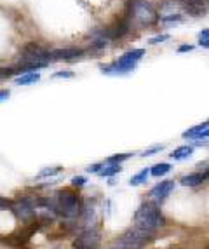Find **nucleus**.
<instances>
[{"label": "nucleus", "mask_w": 209, "mask_h": 249, "mask_svg": "<svg viewBox=\"0 0 209 249\" xmlns=\"http://www.w3.org/2000/svg\"><path fill=\"white\" fill-rule=\"evenodd\" d=\"M143 56H145V49L127 51L125 54H122L117 61L110 63V65H103L101 71L104 75H125L136 68V65L141 61Z\"/></svg>", "instance_id": "5"}, {"label": "nucleus", "mask_w": 209, "mask_h": 249, "mask_svg": "<svg viewBox=\"0 0 209 249\" xmlns=\"http://www.w3.org/2000/svg\"><path fill=\"white\" fill-rule=\"evenodd\" d=\"M150 239H152L150 235H146L145 232L133 227V229H129L127 232L122 233V235H119L112 242V248L110 249H143L150 242Z\"/></svg>", "instance_id": "6"}, {"label": "nucleus", "mask_w": 209, "mask_h": 249, "mask_svg": "<svg viewBox=\"0 0 209 249\" xmlns=\"http://www.w3.org/2000/svg\"><path fill=\"white\" fill-rule=\"evenodd\" d=\"M197 37H199V42H208V40H209V28L201 30V32H199V35H197Z\"/></svg>", "instance_id": "27"}, {"label": "nucleus", "mask_w": 209, "mask_h": 249, "mask_svg": "<svg viewBox=\"0 0 209 249\" xmlns=\"http://www.w3.org/2000/svg\"><path fill=\"white\" fill-rule=\"evenodd\" d=\"M208 179H209V171H195V173L185 175L180 179V183L183 187H199V185H202Z\"/></svg>", "instance_id": "12"}, {"label": "nucleus", "mask_w": 209, "mask_h": 249, "mask_svg": "<svg viewBox=\"0 0 209 249\" xmlns=\"http://www.w3.org/2000/svg\"><path fill=\"white\" fill-rule=\"evenodd\" d=\"M206 129H209V119H208V121H204V122H201V124L193 125V127L187 129V131L183 133V138H185V140H197V138H199V134L204 133Z\"/></svg>", "instance_id": "15"}, {"label": "nucleus", "mask_w": 209, "mask_h": 249, "mask_svg": "<svg viewBox=\"0 0 209 249\" xmlns=\"http://www.w3.org/2000/svg\"><path fill=\"white\" fill-rule=\"evenodd\" d=\"M71 185H73V187H84V185H86V178H84V176H73V178H71Z\"/></svg>", "instance_id": "25"}, {"label": "nucleus", "mask_w": 209, "mask_h": 249, "mask_svg": "<svg viewBox=\"0 0 209 249\" xmlns=\"http://www.w3.org/2000/svg\"><path fill=\"white\" fill-rule=\"evenodd\" d=\"M176 183L174 179H166V181H160L157 183L150 192H148V197H150L152 202L155 204H160L167 199V197L171 196V192L174 190Z\"/></svg>", "instance_id": "9"}, {"label": "nucleus", "mask_w": 209, "mask_h": 249, "mask_svg": "<svg viewBox=\"0 0 209 249\" xmlns=\"http://www.w3.org/2000/svg\"><path fill=\"white\" fill-rule=\"evenodd\" d=\"M131 30V23L129 19L125 18V14H122L121 18H117V19L113 21L112 25L104 26V28L101 30H96V32H92V35H100V37L106 38V40H115V38H122L124 35L129 34Z\"/></svg>", "instance_id": "7"}, {"label": "nucleus", "mask_w": 209, "mask_h": 249, "mask_svg": "<svg viewBox=\"0 0 209 249\" xmlns=\"http://www.w3.org/2000/svg\"><path fill=\"white\" fill-rule=\"evenodd\" d=\"M166 225L162 211H160L159 204L155 202H143L136 213H134V227L146 235H154Z\"/></svg>", "instance_id": "1"}, {"label": "nucleus", "mask_w": 209, "mask_h": 249, "mask_svg": "<svg viewBox=\"0 0 209 249\" xmlns=\"http://www.w3.org/2000/svg\"><path fill=\"white\" fill-rule=\"evenodd\" d=\"M84 49L80 47H65V49L51 51V61H75L82 58Z\"/></svg>", "instance_id": "11"}, {"label": "nucleus", "mask_w": 209, "mask_h": 249, "mask_svg": "<svg viewBox=\"0 0 209 249\" xmlns=\"http://www.w3.org/2000/svg\"><path fill=\"white\" fill-rule=\"evenodd\" d=\"M51 63V51H47L44 46L37 42H30L21 49L19 68H16L17 75L34 73L35 70L47 67Z\"/></svg>", "instance_id": "2"}, {"label": "nucleus", "mask_w": 209, "mask_h": 249, "mask_svg": "<svg viewBox=\"0 0 209 249\" xmlns=\"http://www.w3.org/2000/svg\"><path fill=\"white\" fill-rule=\"evenodd\" d=\"M9 96H11V91H9V89H0V103L7 100Z\"/></svg>", "instance_id": "30"}, {"label": "nucleus", "mask_w": 209, "mask_h": 249, "mask_svg": "<svg viewBox=\"0 0 209 249\" xmlns=\"http://www.w3.org/2000/svg\"><path fill=\"white\" fill-rule=\"evenodd\" d=\"M190 51H193V46H188V44L178 47V53H190Z\"/></svg>", "instance_id": "31"}, {"label": "nucleus", "mask_w": 209, "mask_h": 249, "mask_svg": "<svg viewBox=\"0 0 209 249\" xmlns=\"http://www.w3.org/2000/svg\"><path fill=\"white\" fill-rule=\"evenodd\" d=\"M63 171V167L59 166H54V167H46V169H42L38 173V178H44V176H54V175H59Z\"/></svg>", "instance_id": "20"}, {"label": "nucleus", "mask_w": 209, "mask_h": 249, "mask_svg": "<svg viewBox=\"0 0 209 249\" xmlns=\"http://www.w3.org/2000/svg\"><path fill=\"white\" fill-rule=\"evenodd\" d=\"M193 154V146L192 145H183V146H178V148H174L169 154V157L173 159V160L180 162V160H187V159H190Z\"/></svg>", "instance_id": "13"}, {"label": "nucleus", "mask_w": 209, "mask_h": 249, "mask_svg": "<svg viewBox=\"0 0 209 249\" xmlns=\"http://www.w3.org/2000/svg\"><path fill=\"white\" fill-rule=\"evenodd\" d=\"M14 75H17L16 68H0V80L11 79V77H14Z\"/></svg>", "instance_id": "23"}, {"label": "nucleus", "mask_w": 209, "mask_h": 249, "mask_svg": "<svg viewBox=\"0 0 209 249\" xmlns=\"http://www.w3.org/2000/svg\"><path fill=\"white\" fill-rule=\"evenodd\" d=\"M148 176H150V169H148V167H145V169L139 171L138 175H134L133 178L129 179V185H131V187H139V185H143V183L148 179Z\"/></svg>", "instance_id": "19"}, {"label": "nucleus", "mask_w": 209, "mask_h": 249, "mask_svg": "<svg viewBox=\"0 0 209 249\" xmlns=\"http://www.w3.org/2000/svg\"><path fill=\"white\" fill-rule=\"evenodd\" d=\"M52 206H54V213H58L67 220H73L82 213V204H80L79 196L71 190L58 192L52 199Z\"/></svg>", "instance_id": "4"}, {"label": "nucleus", "mask_w": 209, "mask_h": 249, "mask_svg": "<svg viewBox=\"0 0 209 249\" xmlns=\"http://www.w3.org/2000/svg\"><path fill=\"white\" fill-rule=\"evenodd\" d=\"M13 213L19 218L23 223H32L35 218V211H37V200L30 199V197H21L16 202H13Z\"/></svg>", "instance_id": "8"}, {"label": "nucleus", "mask_w": 209, "mask_h": 249, "mask_svg": "<svg viewBox=\"0 0 209 249\" xmlns=\"http://www.w3.org/2000/svg\"><path fill=\"white\" fill-rule=\"evenodd\" d=\"M166 40H169V35L162 34V35H157V37H152L148 42H150L152 46H157V44H162V42H166Z\"/></svg>", "instance_id": "24"}, {"label": "nucleus", "mask_w": 209, "mask_h": 249, "mask_svg": "<svg viewBox=\"0 0 209 249\" xmlns=\"http://www.w3.org/2000/svg\"><path fill=\"white\" fill-rule=\"evenodd\" d=\"M71 77H73L71 71H56V73L52 75V79H71Z\"/></svg>", "instance_id": "26"}, {"label": "nucleus", "mask_w": 209, "mask_h": 249, "mask_svg": "<svg viewBox=\"0 0 209 249\" xmlns=\"http://www.w3.org/2000/svg\"><path fill=\"white\" fill-rule=\"evenodd\" d=\"M199 46L204 47V49H209V40L208 42H199Z\"/></svg>", "instance_id": "32"}, {"label": "nucleus", "mask_w": 209, "mask_h": 249, "mask_svg": "<svg viewBox=\"0 0 209 249\" xmlns=\"http://www.w3.org/2000/svg\"><path fill=\"white\" fill-rule=\"evenodd\" d=\"M122 167L121 164H115V162H103V167L100 169V173L98 175L100 176H106V178H112V176H115L117 173H121Z\"/></svg>", "instance_id": "16"}, {"label": "nucleus", "mask_w": 209, "mask_h": 249, "mask_svg": "<svg viewBox=\"0 0 209 249\" xmlns=\"http://www.w3.org/2000/svg\"><path fill=\"white\" fill-rule=\"evenodd\" d=\"M133 157V154H119V155H112V157L106 159V162H115V164H121V162L127 160V159Z\"/></svg>", "instance_id": "22"}, {"label": "nucleus", "mask_w": 209, "mask_h": 249, "mask_svg": "<svg viewBox=\"0 0 209 249\" xmlns=\"http://www.w3.org/2000/svg\"><path fill=\"white\" fill-rule=\"evenodd\" d=\"M7 208H13V202L5 197H0V209H7Z\"/></svg>", "instance_id": "28"}, {"label": "nucleus", "mask_w": 209, "mask_h": 249, "mask_svg": "<svg viewBox=\"0 0 209 249\" xmlns=\"http://www.w3.org/2000/svg\"><path fill=\"white\" fill-rule=\"evenodd\" d=\"M164 148H166V145H154V146H150V148H146L145 152L141 154V157H152V155L162 152Z\"/></svg>", "instance_id": "21"}, {"label": "nucleus", "mask_w": 209, "mask_h": 249, "mask_svg": "<svg viewBox=\"0 0 209 249\" xmlns=\"http://www.w3.org/2000/svg\"><path fill=\"white\" fill-rule=\"evenodd\" d=\"M180 2L193 16H201V13H204V4L208 0H180Z\"/></svg>", "instance_id": "14"}, {"label": "nucleus", "mask_w": 209, "mask_h": 249, "mask_svg": "<svg viewBox=\"0 0 209 249\" xmlns=\"http://www.w3.org/2000/svg\"><path fill=\"white\" fill-rule=\"evenodd\" d=\"M100 244V230L86 229L75 241V249H96Z\"/></svg>", "instance_id": "10"}, {"label": "nucleus", "mask_w": 209, "mask_h": 249, "mask_svg": "<svg viewBox=\"0 0 209 249\" xmlns=\"http://www.w3.org/2000/svg\"><path fill=\"white\" fill-rule=\"evenodd\" d=\"M124 14L129 19L131 26H150L157 21L155 7L148 0H127Z\"/></svg>", "instance_id": "3"}, {"label": "nucleus", "mask_w": 209, "mask_h": 249, "mask_svg": "<svg viewBox=\"0 0 209 249\" xmlns=\"http://www.w3.org/2000/svg\"><path fill=\"white\" fill-rule=\"evenodd\" d=\"M173 166L169 162H159V164H155V166L150 167V175L155 176V178H160V176H166L167 173H171Z\"/></svg>", "instance_id": "17"}, {"label": "nucleus", "mask_w": 209, "mask_h": 249, "mask_svg": "<svg viewBox=\"0 0 209 249\" xmlns=\"http://www.w3.org/2000/svg\"><path fill=\"white\" fill-rule=\"evenodd\" d=\"M40 80V73L38 71H34V73H25V75H19L16 79L17 86H30V84H35Z\"/></svg>", "instance_id": "18"}, {"label": "nucleus", "mask_w": 209, "mask_h": 249, "mask_svg": "<svg viewBox=\"0 0 209 249\" xmlns=\"http://www.w3.org/2000/svg\"><path fill=\"white\" fill-rule=\"evenodd\" d=\"M101 167H103V162L101 164H92V166L87 167V173H100Z\"/></svg>", "instance_id": "29"}]
</instances>
